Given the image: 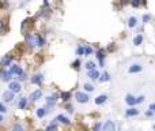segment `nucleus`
<instances>
[{
  "instance_id": "1",
  "label": "nucleus",
  "mask_w": 155,
  "mask_h": 131,
  "mask_svg": "<svg viewBox=\"0 0 155 131\" xmlns=\"http://www.w3.org/2000/svg\"><path fill=\"white\" fill-rule=\"evenodd\" d=\"M8 90H10V92H12L14 94H16V93H19V92L22 90V83L19 82V81H10Z\"/></svg>"
},
{
  "instance_id": "2",
  "label": "nucleus",
  "mask_w": 155,
  "mask_h": 131,
  "mask_svg": "<svg viewBox=\"0 0 155 131\" xmlns=\"http://www.w3.org/2000/svg\"><path fill=\"white\" fill-rule=\"evenodd\" d=\"M8 71H10V74L12 75V77H21L22 74L25 73L23 68H22L21 66H18V64H11Z\"/></svg>"
},
{
  "instance_id": "3",
  "label": "nucleus",
  "mask_w": 155,
  "mask_h": 131,
  "mask_svg": "<svg viewBox=\"0 0 155 131\" xmlns=\"http://www.w3.org/2000/svg\"><path fill=\"white\" fill-rule=\"evenodd\" d=\"M75 98H76V101L79 102V104H86V102H88L90 97H88V94L86 93V92H76Z\"/></svg>"
},
{
  "instance_id": "4",
  "label": "nucleus",
  "mask_w": 155,
  "mask_h": 131,
  "mask_svg": "<svg viewBox=\"0 0 155 131\" xmlns=\"http://www.w3.org/2000/svg\"><path fill=\"white\" fill-rule=\"evenodd\" d=\"M45 101H46V108L51 111V109H53V108L56 107L57 97H56V96H49V97H46V98H45Z\"/></svg>"
},
{
  "instance_id": "5",
  "label": "nucleus",
  "mask_w": 155,
  "mask_h": 131,
  "mask_svg": "<svg viewBox=\"0 0 155 131\" xmlns=\"http://www.w3.org/2000/svg\"><path fill=\"white\" fill-rule=\"evenodd\" d=\"M31 83L33 85H42V82H44V75L42 74H34L33 77H31Z\"/></svg>"
},
{
  "instance_id": "6",
  "label": "nucleus",
  "mask_w": 155,
  "mask_h": 131,
  "mask_svg": "<svg viewBox=\"0 0 155 131\" xmlns=\"http://www.w3.org/2000/svg\"><path fill=\"white\" fill-rule=\"evenodd\" d=\"M0 79H1L3 82H10L11 79H12V75L10 74V71H8V70L3 68V71L0 73Z\"/></svg>"
},
{
  "instance_id": "7",
  "label": "nucleus",
  "mask_w": 155,
  "mask_h": 131,
  "mask_svg": "<svg viewBox=\"0 0 155 131\" xmlns=\"http://www.w3.org/2000/svg\"><path fill=\"white\" fill-rule=\"evenodd\" d=\"M102 131H116V124L114 121L108 120L102 124Z\"/></svg>"
},
{
  "instance_id": "8",
  "label": "nucleus",
  "mask_w": 155,
  "mask_h": 131,
  "mask_svg": "<svg viewBox=\"0 0 155 131\" xmlns=\"http://www.w3.org/2000/svg\"><path fill=\"white\" fill-rule=\"evenodd\" d=\"M142 71H143V66L139 64V63L132 64V66L128 68V73L129 74H136V73H142Z\"/></svg>"
},
{
  "instance_id": "9",
  "label": "nucleus",
  "mask_w": 155,
  "mask_h": 131,
  "mask_svg": "<svg viewBox=\"0 0 155 131\" xmlns=\"http://www.w3.org/2000/svg\"><path fill=\"white\" fill-rule=\"evenodd\" d=\"M42 97V90L41 89H37V90H34L33 93L30 94V101H33V102H36V101H38V100Z\"/></svg>"
},
{
  "instance_id": "10",
  "label": "nucleus",
  "mask_w": 155,
  "mask_h": 131,
  "mask_svg": "<svg viewBox=\"0 0 155 131\" xmlns=\"http://www.w3.org/2000/svg\"><path fill=\"white\" fill-rule=\"evenodd\" d=\"M95 55H97V59L99 60V66L103 67V66H105V56H106V55H105V51H103V49H98V51L95 52Z\"/></svg>"
},
{
  "instance_id": "11",
  "label": "nucleus",
  "mask_w": 155,
  "mask_h": 131,
  "mask_svg": "<svg viewBox=\"0 0 155 131\" xmlns=\"http://www.w3.org/2000/svg\"><path fill=\"white\" fill-rule=\"evenodd\" d=\"M1 97H3V100H4L5 102H11L12 100L15 98V94H14L12 92H10V90H5L4 93H3V96H1Z\"/></svg>"
},
{
  "instance_id": "12",
  "label": "nucleus",
  "mask_w": 155,
  "mask_h": 131,
  "mask_svg": "<svg viewBox=\"0 0 155 131\" xmlns=\"http://www.w3.org/2000/svg\"><path fill=\"white\" fill-rule=\"evenodd\" d=\"M34 36H36V41H37V47H45L46 45V41H45V38L41 36V34H38V33H34Z\"/></svg>"
},
{
  "instance_id": "13",
  "label": "nucleus",
  "mask_w": 155,
  "mask_h": 131,
  "mask_svg": "<svg viewBox=\"0 0 155 131\" xmlns=\"http://www.w3.org/2000/svg\"><path fill=\"white\" fill-rule=\"evenodd\" d=\"M106 101H108V96L106 94H99L95 97V100H94V102L97 105H102V104H105Z\"/></svg>"
},
{
  "instance_id": "14",
  "label": "nucleus",
  "mask_w": 155,
  "mask_h": 131,
  "mask_svg": "<svg viewBox=\"0 0 155 131\" xmlns=\"http://www.w3.org/2000/svg\"><path fill=\"white\" fill-rule=\"evenodd\" d=\"M125 102H127V105H129V107H135V105H136V97L132 94H127L125 96Z\"/></svg>"
},
{
  "instance_id": "15",
  "label": "nucleus",
  "mask_w": 155,
  "mask_h": 131,
  "mask_svg": "<svg viewBox=\"0 0 155 131\" xmlns=\"http://www.w3.org/2000/svg\"><path fill=\"white\" fill-rule=\"evenodd\" d=\"M125 115L128 117H132V116H137L139 115V109H136L135 107H129L128 109L125 111Z\"/></svg>"
},
{
  "instance_id": "16",
  "label": "nucleus",
  "mask_w": 155,
  "mask_h": 131,
  "mask_svg": "<svg viewBox=\"0 0 155 131\" xmlns=\"http://www.w3.org/2000/svg\"><path fill=\"white\" fill-rule=\"evenodd\" d=\"M26 42H27L30 47H36L37 45L36 36H34V34H27V36H26Z\"/></svg>"
},
{
  "instance_id": "17",
  "label": "nucleus",
  "mask_w": 155,
  "mask_h": 131,
  "mask_svg": "<svg viewBox=\"0 0 155 131\" xmlns=\"http://www.w3.org/2000/svg\"><path fill=\"white\" fill-rule=\"evenodd\" d=\"M11 64H12V56H4V58L1 59V66H3V68L8 67Z\"/></svg>"
},
{
  "instance_id": "18",
  "label": "nucleus",
  "mask_w": 155,
  "mask_h": 131,
  "mask_svg": "<svg viewBox=\"0 0 155 131\" xmlns=\"http://www.w3.org/2000/svg\"><path fill=\"white\" fill-rule=\"evenodd\" d=\"M55 120L60 121V123H63V124H69V123H71V120L68 119L67 116H64V115H57Z\"/></svg>"
},
{
  "instance_id": "19",
  "label": "nucleus",
  "mask_w": 155,
  "mask_h": 131,
  "mask_svg": "<svg viewBox=\"0 0 155 131\" xmlns=\"http://www.w3.org/2000/svg\"><path fill=\"white\" fill-rule=\"evenodd\" d=\"M143 41H144V37H143V34H137L136 37H133V45H136V47L142 45Z\"/></svg>"
},
{
  "instance_id": "20",
  "label": "nucleus",
  "mask_w": 155,
  "mask_h": 131,
  "mask_svg": "<svg viewBox=\"0 0 155 131\" xmlns=\"http://www.w3.org/2000/svg\"><path fill=\"white\" fill-rule=\"evenodd\" d=\"M98 78H99V82H109L112 77H110V74H109L108 71H105V73H102L99 75Z\"/></svg>"
},
{
  "instance_id": "21",
  "label": "nucleus",
  "mask_w": 155,
  "mask_h": 131,
  "mask_svg": "<svg viewBox=\"0 0 155 131\" xmlns=\"http://www.w3.org/2000/svg\"><path fill=\"white\" fill-rule=\"evenodd\" d=\"M26 107H27V98L26 97H21L19 98V102H18V108L19 109H26Z\"/></svg>"
},
{
  "instance_id": "22",
  "label": "nucleus",
  "mask_w": 155,
  "mask_h": 131,
  "mask_svg": "<svg viewBox=\"0 0 155 131\" xmlns=\"http://www.w3.org/2000/svg\"><path fill=\"white\" fill-rule=\"evenodd\" d=\"M46 113H48V111L45 109V108H38V109H36V115H37V117H40V119L45 117Z\"/></svg>"
},
{
  "instance_id": "23",
  "label": "nucleus",
  "mask_w": 155,
  "mask_h": 131,
  "mask_svg": "<svg viewBox=\"0 0 155 131\" xmlns=\"http://www.w3.org/2000/svg\"><path fill=\"white\" fill-rule=\"evenodd\" d=\"M137 26V19H136V16H131L128 19V27L129 29H133V27Z\"/></svg>"
},
{
  "instance_id": "24",
  "label": "nucleus",
  "mask_w": 155,
  "mask_h": 131,
  "mask_svg": "<svg viewBox=\"0 0 155 131\" xmlns=\"http://www.w3.org/2000/svg\"><path fill=\"white\" fill-rule=\"evenodd\" d=\"M87 77L88 78H91V79H98L99 73L97 71V70H90V71L87 73Z\"/></svg>"
},
{
  "instance_id": "25",
  "label": "nucleus",
  "mask_w": 155,
  "mask_h": 131,
  "mask_svg": "<svg viewBox=\"0 0 155 131\" xmlns=\"http://www.w3.org/2000/svg\"><path fill=\"white\" fill-rule=\"evenodd\" d=\"M83 51H84V56H88V55H93L94 53V49L91 45H86L83 47Z\"/></svg>"
},
{
  "instance_id": "26",
  "label": "nucleus",
  "mask_w": 155,
  "mask_h": 131,
  "mask_svg": "<svg viewBox=\"0 0 155 131\" xmlns=\"http://www.w3.org/2000/svg\"><path fill=\"white\" fill-rule=\"evenodd\" d=\"M60 98H61L63 101H69V98H71V93H69V92H61Z\"/></svg>"
},
{
  "instance_id": "27",
  "label": "nucleus",
  "mask_w": 155,
  "mask_h": 131,
  "mask_svg": "<svg viewBox=\"0 0 155 131\" xmlns=\"http://www.w3.org/2000/svg\"><path fill=\"white\" fill-rule=\"evenodd\" d=\"M45 131H57V123H56V121H53V123H51L49 126H46Z\"/></svg>"
},
{
  "instance_id": "28",
  "label": "nucleus",
  "mask_w": 155,
  "mask_h": 131,
  "mask_svg": "<svg viewBox=\"0 0 155 131\" xmlns=\"http://www.w3.org/2000/svg\"><path fill=\"white\" fill-rule=\"evenodd\" d=\"M84 67L87 68V71H90V70H95V63H94V62H91V60H88Z\"/></svg>"
},
{
  "instance_id": "29",
  "label": "nucleus",
  "mask_w": 155,
  "mask_h": 131,
  "mask_svg": "<svg viewBox=\"0 0 155 131\" xmlns=\"http://www.w3.org/2000/svg\"><path fill=\"white\" fill-rule=\"evenodd\" d=\"M75 53H76L78 56H84V51H83V47H82V45H78Z\"/></svg>"
},
{
  "instance_id": "30",
  "label": "nucleus",
  "mask_w": 155,
  "mask_h": 131,
  "mask_svg": "<svg viewBox=\"0 0 155 131\" xmlns=\"http://www.w3.org/2000/svg\"><path fill=\"white\" fill-rule=\"evenodd\" d=\"M12 131H25V128H23V126L22 124H14V127H12Z\"/></svg>"
},
{
  "instance_id": "31",
  "label": "nucleus",
  "mask_w": 155,
  "mask_h": 131,
  "mask_svg": "<svg viewBox=\"0 0 155 131\" xmlns=\"http://www.w3.org/2000/svg\"><path fill=\"white\" fill-rule=\"evenodd\" d=\"M84 90H86V93H87V92L91 93V92H94V86L93 85H90V83H86L84 85Z\"/></svg>"
},
{
  "instance_id": "32",
  "label": "nucleus",
  "mask_w": 155,
  "mask_h": 131,
  "mask_svg": "<svg viewBox=\"0 0 155 131\" xmlns=\"http://www.w3.org/2000/svg\"><path fill=\"white\" fill-rule=\"evenodd\" d=\"M131 4H132V7L137 8V7H139V5L142 4V3H140V0H132V1H131Z\"/></svg>"
},
{
  "instance_id": "33",
  "label": "nucleus",
  "mask_w": 155,
  "mask_h": 131,
  "mask_svg": "<svg viewBox=\"0 0 155 131\" xmlns=\"http://www.w3.org/2000/svg\"><path fill=\"white\" fill-rule=\"evenodd\" d=\"M150 21H151V15H148V14L143 15V23H148Z\"/></svg>"
},
{
  "instance_id": "34",
  "label": "nucleus",
  "mask_w": 155,
  "mask_h": 131,
  "mask_svg": "<svg viewBox=\"0 0 155 131\" xmlns=\"http://www.w3.org/2000/svg\"><path fill=\"white\" fill-rule=\"evenodd\" d=\"M144 100H146L144 96H139V97H136V104H142Z\"/></svg>"
},
{
  "instance_id": "35",
  "label": "nucleus",
  "mask_w": 155,
  "mask_h": 131,
  "mask_svg": "<svg viewBox=\"0 0 155 131\" xmlns=\"http://www.w3.org/2000/svg\"><path fill=\"white\" fill-rule=\"evenodd\" d=\"M72 67L73 68H79V67H80V60H79V59H76V60L72 63Z\"/></svg>"
},
{
  "instance_id": "36",
  "label": "nucleus",
  "mask_w": 155,
  "mask_h": 131,
  "mask_svg": "<svg viewBox=\"0 0 155 131\" xmlns=\"http://www.w3.org/2000/svg\"><path fill=\"white\" fill-rule=\"evenodd\" d=\"M102 130V123H97L95 127H94V131H101Z\"/></svg>"
},
{
  "instance_id": "37",
  "label": "nucleus",
  "mask_w": 155,
  "mask_h": 131,
  "mask_svg": "<svg viewBox=\"0 0 155 131\" xmlns=\"http://www.w3.org/2000/svg\"><path fill=\"white\" fill-rule=\"evenodd\" d=\"M7 112V108H5V105H3L0 102V113H5Z\"/></svg>"
},
{
  "instance_id": "38",
  "label": "nucleus",
  "mask_w": 155,
  "mask_h": 131,
  "mask_svg": "<svg viewBox=\"0 0 155 131\" xmlns=\"http://www.w3.org/2000/svg\"><path fill=\"white\" fill-rule=\"evenodd\" d=\"M65 109H67L68 112H69V113H72V112H73V108H72V105H71V104H68Z\"/></svg>"
},
{
  "instance_id": "39",
  "label": "nucleus",
  "mask_w": 155,
  "mask_h": 131,
  "mask_svg": "<svg viewBox=\"0 0 155 131\" xmlns=\"http://www.w3.org/2000/svg\"><path fill=\"white\" fill-rule=\"evenodd\" d=\"M26 79H27V77H26V74L23 73L21 77H19V82H22V81H26Z\"/></svg>"
},
{
  "instance_id": "40",
  "label": "nucleus",
  "mask_w": 155,
  "mask_h": 131,
  "mask_svg": "<svg viewBox=\"0 0 155 131\" xmlns=\"http://www.w3.org/2000/svg\"><path fill=\"white\" fill-rule=\"evenodd\" d=\"M148 111L154 112V111H155V105H154V104H151V105H150V108H148Z\"/></svg>"
},
{
  "instance_id": "41",
  "label": "nucleus",
  "mask_w": 155,
  "mask_h": 131,
  "mask_svg": "<svg viewBox=\"0 0 155 131\" xmlns=\"http://www.w3.org/2000/svg\"><path fill=\"white\" fill-rule=\"evenodd\" d=\"M152 115H154V112H151V111H148V112H146V116H148V117H151Z\"/></svg>"
},
{
  "instance_id": "42",
  "label": "nucleus",
  "mask_w": 155,
  "mask_h": 131,
  "mask_svg": "<svg viewBox=\"0 0 155 131\" xmlns=\"http://www.w3.org/2000/svg\"><path fill=\"white\" fill-rule=\"evenodd\" d=\"M3 121V115H0V123Z\"/></svg>"
},
{
  "instance_id": "43",
  "label": "nucleus",
  "mask_w": 155,
  "mask_h": 131,
  "mask_svg": "<svg viewBox=\"0 0 155 131\" xmlns=\"http://www.w3.org/2000/svg\"><path fill=\"white\" fill-rule=\"evenodd\" d=\"M1 27H3V22H0V29H1Z\"/></svg>"
},
{
  "instance_id": "44",
  "label": "nucleus",
  "mask_w": 155,
  "mask_h": 131,
  "mask_svg": "<svg viewBox=\"0 0 155 131\" xmlns=\"http://www.w3.org/2000/svg\"><path fill=\"white\" fill-rule=\"evenodd\" d=\"M27 1H30V0H27Z\"/></svg>"
}]
</instances>
